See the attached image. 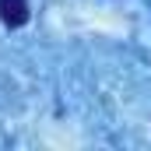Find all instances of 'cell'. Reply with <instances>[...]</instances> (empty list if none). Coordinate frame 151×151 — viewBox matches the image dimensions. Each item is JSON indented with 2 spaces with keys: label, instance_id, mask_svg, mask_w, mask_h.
Listing matches in <instances>:
<instances>
[{
  "label": "cell",
  "instance_id": "1",
  "mask_svg": "<svg viewBox=\"0 0 151 151\" xmlns=\"http://www.w3.org/2000/svg\"><path fill=\"white\" fill-rule=\"evenodd\" d=\"M0 21L7 28H21L28 21V0H0Z\"/></svg>",
  "mask_w": 151,
  "mask_h": 151
}]
</instances>
